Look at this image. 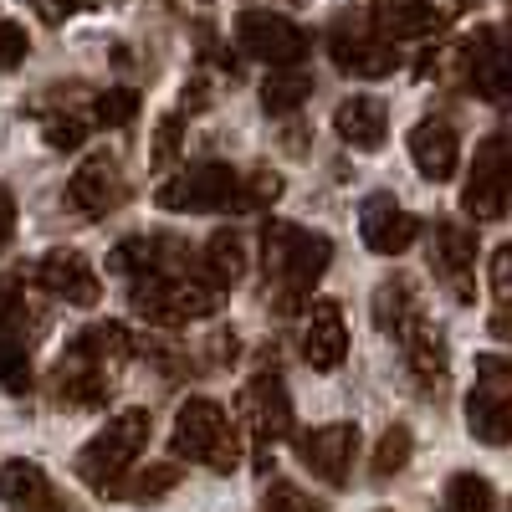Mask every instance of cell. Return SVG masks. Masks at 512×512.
<instances>
[{
  "mask_svg": "<svg viewBox=\"0 0 512 512\" xmlns=\"http://www.w3.org/2000/svg\"><path fill=\"white\" fill-rule=\"evenodd\" d=\"M328 262H333V241L328 236L303 231L292 221H267V231H262V267L272 277V292H277L282 313L303 308V297L318 292Z\"/></svg>",
  "mask_w": 512,
  "mask_h": 512,
  "instance_id": "1",
  "label": "cell"
},
{
  "mask_svg": "<svg viewBox=\"0 0 512 512\" xmlns=\"http://www.w3.org/2000/svg\"><path fill=\"white\" fill-rule=\"evenodd\" d=\"M149 446V410H118L103 431L77 451V477L98 497H118L123 477Z\"/></svg>",
  "mask_w": 512,
  "mask_h": 512,
  "instance_id": "2",
  "label": "cell"
},
{
  "mask_svg": "<svg viewBox=\"0 0 512 512\" xmlns=\"http://www.w3.org/2000/svg\"><path fill=\"white\" fill-rule=\"evenodd\" d=\"M180 461H195V466H210V472H236L241 466V436L231 431V420L216 400H185L180 415H175V436H169Z\"/></svg>",
  "mask_w": 512,
  "mask_h": 512,
  "instance_id": "3",
  "label": "cell"
},
{
  "mask_svg": "<svg viewBox=\"0 0 512 512\" xmlns=\"http://www.w3.org/2000/svg\"><path fill=\"white\" fill-rule=\"evenodd\" d=\"M128 303H134V313L154 328H185L195 318L221 313L226 292L200 282L195 272H180V277H139L134 292H128Z\"/></svg>",
  "mask_w": 512,
  "mask_h": 512,
  "instance_id": "4",
  "label": "cell"
},
{
  "mask_svg": "<svg viewBox=\"0 0 512 512\" xmlns=\"http://www.w3.org/2000/svg\"><path fill=\"white\" fill-rule=\"evenodd\" d=\"M466 425H472V436L482 446L512 441V359L507 354L477 359V384L466 395Z\"/></svg>",
  "mask_w": 512,
  "mask_h": 512,
  "instance_id": "5",
  "label": "cell"
},
{
  "mask_svg": "<svg viewBox=\"0 0 512 512\" xmlns=\"http://www.w3.org/2000/svg\"><path fill=\"white\" fill-rule=\"evenodd\" d=\"M461 210L472 221H502L512 210V128L482 139L466 190H461Z\"/></svg>",
  "mask_w": 512,
  "mask_h": 512,
  "instance_id": "6",
  "label": "cell"
},
{
  "mask_svg": "<svg viewBox=\"0 0 512 512\" xmlns=\"http://www.w3.org/2000/svg\"><path fill=\"white\" fill-rule=\"evenodd\" d=\"M241 200V175L221 159H205L185 175L164 180L154 190V205L159 210H175V216H205V210H236Z\"/></svg>",
  "mask_w": 512,
  "mask_h": 512,
  "instance_id": "7",
  "label": "cell"
},
{
  "mask_svg": "<svg viewBox=\"0 0 512 512\" xmlns=\"http://www.w3.org/2000/svg\"><path fill=\"white\" fill-rule=\"evenodd\" d=\"M236 47L251 62H267V67H297L313 52V36L297 26L282 11H241L236 16Z\"/></svg>",
  "mask_w": 512,
  "mask_h": 512,
  "instance_id": "8",
  "label": "cell"
},
{
  "mask_svg": "<svg viewBox=\"0 0 512 512\" xmlns=\"http://www.w3.org/2000/svg\"><path fill=\"white\" fill-rule=\"evenodd\" d=\"M461 72L466 88L477 98L512 108V26H487L461 47Z\"/></svg>",
  "mask_w": 512,
  "mask_h": 512,
  "instance_id": "9",
  "label": "cell"
},
{
  "mask_svg": "<svg viewBox=\"0 0 512 512\" xmlns=\"http://www.w3.org/2000/svg\"><path fill=\"white\" fill-rule=\"evenodd\" d=\"M328 57H333L338 72H349V77H390L400 67L395 41L379 36L374 21H354V16H344L328 31Z\"/></svg>",
  "mask_w": 512,
  "mask_h": 512,
  "instance_id": "10",
  "label": "cell"
},
{
  "mask_svg": "<svg viewBox=\"0 0 512 512\" xmlns=\"http://www.w3.org/2000/svg\"><path fill=\"white\" fill-rule=\"evenodd\" d=\"M195 246L180 241V236H123L113 251H108V272L118 277H180V272H195Z\"/></svg>",
  "mask_w": 512,
  "mask_h": 512,
  "instance_id": "11",
  "label": "cell"
},
{
  "mask_svg": "<svg viewBox=\"0 0 512 512\" xmlns=\"http://www.w3.org/2000/svg\"><path fill=\"white\" fill-rule=\"evenodd\" d=\"M292 451L323 487H344L354 472V451H359V431L349 420H333V425H313V431H297Z\"/></svg>",
  "mask_w": 512,
  "mask_h": 512,
  "instance_id": "12",
  "label": "cell"
},
{
  "mask_svg": "<svg viewBox=\"0 0 512 512\" xmlns=\"http://www.w3.org/2000/svg\"><path fill=\"white\" fill-rule=\"evenodd\" d=\"M128 195V180H123V164L113 149H98L77 164V175L67 185V210H77V216L88 221H103L108 210H118Z\"/></svg>",
  "mask_w": 512,
  "mask_h": 512,
  "instance_id": "13",
  "label": "cell"
},
{
  "mask_svg": "<svg viewBox=\"0 0 512 512\" xmlns=\"http://www.w3.org/2000/svg\"><path fill=\"white\" fill-rule=\"evenodd\" d=\"M31 282L47 287L52 297H62V303H72V308H98V297H103V282H98L93 262L72 246H57V251L41 256Z\"/></svg>",
  "mask_w": 512,
  "mask_h": 512,
  "instance_id": "14",
  "label": "cell"
},
{
  "mask_svg": "<svg viewBox=\"0 0 512 512\" xmlns=\"http://www.w3.org/2000/svg\"><path fill=\"white\" fill-rule=\"evenodd\" d=\"M241 420H246V431L256 446H277L292 436V400H287V384L277 374H256L246 384V395H241Z\"/></svg>",
  "mask_w": 512,
  "mask_h": 512,
  "instance_id": "15",
  "label": "cell"
},
{
  "mask_svg": "<svg viewBox=\"0 0 512 512\" xmlns=\"http://www.w3.org/2000/svg\"><path fill=\"white\" fill-rule=\"evenodd\" d=\"M359 231H364V246L374 256H400L415 246L420 236V221L410 216V210L390 195V190H374L364 205H359Z\"/></svg>",
  "mask_w": 512,
  "mask_h": 512,
  "instance_id": "16",
  "label": "cell"
},
{
  "mask_svg": "<svg viewBox=\"0 0 512 512\" xmlns=\"http://www.w3.org/2000/svg\"><path fill=\"white\" fill-rule=\"evenodd\" d=\"M431 262L456 292V303H472V267H477V231H466L461 221H436L431 231Z\"/></svg>",
  "mask_w": 512,
  "mask_h": 512,
  "instance_id": "17",
  "label": "cell"
},
{
  "mask_svg": "<svg viewBox=\"0 0 512 512\" xmlns=\"http://www.w3.org/2000/svg\"><path fill=\"white\" fill-rule=\"evenodd\" d=\"M0 502L11 512H67L57 482L47 477V466H36L26 456H11L0 466Z\"/></svg>",
  "mask_w": 512,
  "mask_h": 512,
  "instance_id": "18",
  "label": "cell"
},
{
  "mask_svg": "<svg viewBox=\"0 0 512 512\" xmlns=\"http://www.w3.org/2000/svg\"><path fill=\"white\" fill-rule=\"evenodd\" d=\"M410 159L415 169L431 185H446L456 175V164H461V134H456V123L446 118H420L410 128Z\"/></svg>",
  "mask_w": 512,
  "mask_h": 512,
  "instance_id": "19",
  "label": "cell"
},
{
  "mask_svg": "<svg viewBox=\"0 0 512 512\" xmlns=\"http://www.w3.org/2000/svg\"><path fill=\"white\" fill-rule=\"evenodd\" d=\"M333 128L349 149L374 154V149H384V139H390V108H384L379 98H369V93H354V98H344L333 108Z\"/></svg>",
  "mask_w": 512,
  "mask_h": 512,
  "instance_id": "20",
  "label": "cell"
},
{
  "mask_svg": "<svg viewBox=\"0 0 512 512\" xmlns=\"http://www.w3.org/2000/svg\"><path fill=\"white\" fill-rule=\"evenodd\" d=\"M303 354L318 374H333L338 364L349 359V323H344V308L338 303H318L313 318H308V333H303Z\"/></svg>",
  "mask_w": 512,
  "mask_h": 512,
  "instance_id": "21",
  "label": "cell"
},
{
  "mask_svg": "<svg viewBox=\"0 0 512 512\" xmlns=\"http://www.w3.org/2000/svg\"><path fill=\"white\" fill-rule=\"evenodd\" d=\"M52 390H57V405L62 410H98L108 400V369L67 354L57 364V374H52Z\"/></svg>",
  "mask_w": 512,
  "mask_h": 512,
  "instance_id": "22",
  "label": "cell"
},
{
  "mask_svg": "<svg viewBox=\"0 0 512 512\" xmlns=\"http://www.w3.org/2000/svg\"><path fill=\"white\" fill-rule=\"evenodd\" d=\"M195 277L210 282L216 292H231L246 277V241L236 231H216L200 246V256H195Z\"/></svg>",
  "mask_w": 512,
  "mask_h": 512,
  "instance_id": "23",
  "label": "cell"
},
{
  "mask_svg": "<svg viewBox=\"0 0 512 512\" xmlns=\"http://www.w3.org/2000/svg\"><path fill=\"white\" fill-rule=\"evenodd\" d=\"M405 369H410V379L420 384V390H441L446 384V338H441V328H431V323H415L405 338Z\"/></svg>",
  "mask_w": 512,
  "mask_h": 512,
  "instance_id": "24",
  "label": "cell"
},
{
  "mask_svg": "<svg viewBox=\"0 0 512 512\" xmlns=\"http://www.w3.org/2000/svg\"><path fill=\"white\" fill-rule=\"evenodd\" d=\"M374 323H379V333H390V338H405L420 323V292H415L410 277H390L374 292Z\"/></svg>",
  "mask_w": 512,
  "mask_h": 512,
  "instance_id": "25",
  "label": "cell"
},
{
  "mask_svg": "<svg viewBox=\"0 0 512 512\" xmlns=\"http://www.w3.org/2000/svg\"><path fill=\"white\" fill-rule=\"evenodd\" d=\"M36 308L26 303V277L0 272V344H31L36 333Z\"/></svg>",
  "mask_w": 512,
  "mask_h": 512,
  "instance_id": "26",
  "label": "cell"
},
{
  "mask_svg": "<svg viewBox=\"0 0 512 512\" xmlns=\"http://www.w3.org/2000/svg\"><path fill=\"white\" fill-rule=\"evenodd\" d=\"M134 349H139V344H134V338H128L118 323H93V328H82L72 344H67L72 359H88V364H103V369L118 364V359H128Z\"/></svg>",
  "mask_w": 512,
  "mask_h": 512,
  "instance_id": "27",
  "label": "cell"
},
{
  "mask_svg": "<svg viewBox=\"0 0 512 512\" xmlns=\"http://www.w3.org/2000/svg\"><path fill=\"white\" fill-rule=\"evenodd\" d=\"M308 93H313V77L303 72V67H277L267 82H262V108L272 113V118H287V113H297L308 103Z\"/></svg>",
  "mask_w": 512,
  "mask_h": 512,
  "instance_id": "28",
  "label": "cell"
},
{
  "mask_svg": "<svg viewBox=\"0 0 512 512\" xmlns=\"http://www.w3.org/2000/svg\"><path fill=\"white\" fill-rule=\"evenodd\" d=\"M415 456V436L410 425H384V436L374 441V456H369V477L374 482H395Z\"/></svg>",
  "mask_w": 512,
  "mask_h": 512,
  "instance_id": "29",
  "label": "cell"
},
{
  "mask_svg": "<svg viewBox=\"0 0 512 512\" xmlns=\"http://www.w3.org/2000/svg\"><path fill=\"white\" fill-rule=\"evenodd\" d=\"M446 512H497V492L477 472H456L446 482Z\"/></svg>",
  "mask_w": 512,
  "mask_h": 512,
  "instance_id": "30",
  "label": "cell"
},
{
  "mask_svg": "<svg viewBox=\"0 0 512 512\" xmlns=\"http://www.w3.org/2000/svg\"><path fill=\"white\" fill-rule=\"evenodd\" d=\"M180 487V466H144L139 477H123V487H118V497H128V502H139V507H149V502H159V497H169Z\"/></svg>",
  "mask_w": 512,
  "mask_h": 512,
  "instance_id": "31",
  "label": "cell"
},
{
  "mask_svg": "<svg viewBox=\"0 0 512 512\" xmlns=\"http://www.w3.org/2000/svg\"><path fill=\"white\" fill-rule=\"evenodd\" d=\"M36 384V369H31V344H0V390L26 400Z\"/></svg>",
  "mask_w": 512,
  "mask_h": 512,
  "instance_id": "32",
  "label": "cell"
},
{
  "mask_svg": "<svg viewBox=\"0 0 512 512\" xmlns=\"http://www.w3.org/2000/svg\"><path fill=\"white\" fill-rule=\"evenodd\" d=\"M134 118H139V93L134 88H108V93L93 98V123H103V128H128Z\"/></svg>",
  "mask_w": 512,
  "mask_h": 512,
  "instance_id": "33",
  "label": "cell"
},
{
  "mask_svg": "<svg viewBox=\"0 0 512 512\" xmlns=\"http://www.w3.org/2000/svg\"><path fill=\"white\" fill-rule=\"evenodd\" d=\"M180 139H185V113H164L159 128H154V144H149L154 169H169V164L180 159Z\"/></svg>",
  "mask_w": 512,
  "mask_h": 512,
  "instance_id": "34",
  "label": "cell"
},
{
  "mask_svg": "<svg viewBox=\"0 0 512 512\" xmlns=\"http://www.w3.org/2000/svg\"><path fill=\"white\" fill-rule=\"evenodd\" d=\"M282 195V175H272V169H251V175H241V200L236 210H262Z\"/></svg>",
  "mask_w": 512,
  "mask_h": 512,
  "instance_id": "35",
  "label": "cell"
},
{
  "mask_svg": "<svg viewBox=\"0 0 512 512\" xmlns=\"http://www.w3.org/2000/svg\"><path fill=\"white\" fill-rule=\"evenodd\" d=\"M262 512H328L318 497H308L303 487H292V482H272L267 497H262Z\"/></svg>",
  "mask_w": 512,
  "mask_h": 512,
  "instance_id": "36",
  "label": "cell"
},
{
  "mask_svg": "<svg viewBox=\"0 0 512 512\" xmlns=\"http://www.w3.org/2000/svg\"><path fill=\"white\" fill-rule=\"evenodd\" d=\"M47 144L52 149H62V154H72V149H82V139H88V118H77V113H57V118H47Z\"/></svg>",
  "mask_w": 512,
  "mask_h": 512,
  "instance_id": "37",
  "label": "cell"
},
{
  "mask_svg": "<svg viewBox=\"0 0 512 512\" xmlns=\"http://www.w3.org/2000/svg\"><path fill=\"white\" fill-rule=\"evenodd\" d=\"M31 52V36L21 21H0V72H16Z\"/></svg>",
  "mask_w": 512,
  "mask_h": 512,
  "instance_id": "38",
  "label": "cell"
},
{
  "mask_svg": "<svg viewBox=\"0 0 512 512\" xmlns=\"http://www.w3.org/2000/svg\"><path fill=\"white\" fill-rule=\"evenodd\" d=\"M487 277H492V297H497V308H502V313H512V241L492 251V272H487Z\"/></svg>",
  "mask_w": 512,
  "mask_h": 512,
  "instance_id": "39",
  "label": "cell"
},
{
  "mask_svg": "<svg viewBox=\"0 0 512 512\" xmlns=\"http://www.w3.org/2000/svg\"><path fill=\"white\" fill-rule=\"evenodd\" d=\"M31 6H36V16L47 21V26H62L67 16H77V11H88L93 0H31Z\"/></svg>",
  "mask_w": 512,
  "mask_h": 512,
  "instance_id": "40",
  "label": "cell"
},
{
  "mask_svg": "<svg viewBox=\"0 0 512 512\" xmlns=\"http://www.w3.org/2000/svg\"><path fill=\"white\" fill-rule=\"evenodd\" d=\"M11 231H16V200H11L6 185H0V251L11 246Z\"/></svg>",
  "mask_w": 512,
  "mask_h": 512,
  "instance_id": "41",
  "label": "cell"
},
{
  "mask_svg": "<svg viewBox=\"0 0 512 512\" xmlns=\"http://www.w3.org/2000/svg\"><path fill=\"white\" fill-rule=\"evenodd\" d=\"M374 512H395V507H374Z\"/></svg>",
  "mask_w": 512,
  "mask_h": 512,
  "instance_id": "42",
  "label": "cell"
},
{
  "mask_svg": "<svg viewBox=\"0 0 512 512\" xmlns=\"http://www.w3.org/2000/svg\"><path fill=\"white\" fill-rule=\"evenodd\" d=\"M502 512H512V497H507V507H502Z\"/></svg>",
  "mask_w": 512,
  "mask_h": 512,
  "instance_id": "43",
  "label": "cell"
}]
</instances>
